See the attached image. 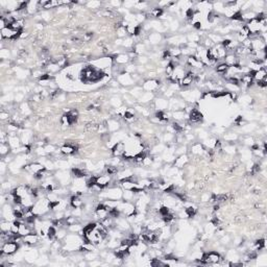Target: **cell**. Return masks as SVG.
Segmentation results:
<instances>
[{"label":"cell","instance_id":"cell-59","mask_svg":"<svg viewBox=\"0 0 267 267\" xmlns=\"http://www.w3.org/2000/svg\"><path fill=\"white\" fill-rule=\"evenodd\" d=\"M225 151L229 152V153H233V152H235V147H233V146L225 147Z\"/></svg>","mask_w":267,"mask_h":267},{"label":"cell","instance_id":"cell-7","mask_svg":"<svg viewBox=\"0 0 267 267\" xmlns=\"http://www.w3.org/2000/svg\"><path fill=\"white\" fill-rule=\"evenodd\" d=\"M22 240H23L24 243L27 244V245H36V244L39 242V236L30 233L28 235L24 236Z\"/></svg>","mask_w":267,"mask_h":267},{"label":"cell","instance_id":"cell-53","mask_svg":"<svg viewBox=\"0 0 267 267\" xmlns=\"http://www.w3.org/2000/svg\"><path fill=\"white\" fill-rule=\"evenodd\" d=\"M122 45H123V46H126V47L132 46V39H126V40H124V42L122 43Z\"/></svg>","mask_w":267,"mask_h":267},{"label":"cell","instance_id":"cell-38","mask_svg":"<svg viewBox=\"0 0 267 267\" xmlns=\"http://www.w3.org/2000/svg\"><path fill=\"white\" fill-rule=\"evenodd\" d=\"M106 172H108V174H110V175L116 174V173L118 172L117 167L113 166V165H111V166H106Z\"/></svg>","mask_w":267,"mask_h":267},{"label":"cell","instance_id":"cell-33","mask_svg":"<svg viewBox=\"0 0 267 267\" xmlns=\"http://www.w3.org/2000/svg\"><path fill=\"white\" fill-rule=\"evenodd\" d=\"M134 195H135V192H134V191H132V190H125L122 196H123V198L126 201H129L134 198Z\"/></svg>","mask_w":267,"mask_h":267},{"label":"cell","instance_id":"cell-17","mask_svg":"<svg viewBox=\"0 0 267 267\" xmlns=\"http://www.w3.org/2000/svg\"><path fill=\"white\" fill-rule=\"evenodd\" d=\"M106 197L113 198V199H117V198H120L122 196V193H121V190L119 189H111L110 191H108L106 194H104Z\"/></svg>","mask_w":267,"mask_h":267},{"label":"cell","instance_id":"cell-3","mask_svg":"<svg viewBox=\"0 0 267 267\" xmlns=\"http://www.w3.org/2000/svg\"><path fill=\"white\" fill-rule=\"evenodd\" d=\"M24 168H25L27 171L32 172V174H36V173L42 171V170L46 169V168H45V166H44L43 164H41V163H32V164H30V165L24 166Z\"/></svg>","mask_w":267,"mask_h":267},{"label":"cell","instance_id":"cell-8","mask_svg":"<svg viewBox=\"0 0 267 267\" xmlns=\"http://www.w3.org/2000/svg\"><path fill=\"white\" fill-rule=\"evenodd\" d=\"M95 183L97 185H99L100 187H106L111 183V175L110 174H106V175H99L96 178L95 180Z\"/></svg>","mask_w":267,"mask_h":267},{"label":"cell","instance_id":"cell-10","mask_svg":"<svg viewBox=\"0 0 267 267\" xmlns=\"http://www.w3.org/2000/svg\"><path fill=\"white\" fill-rule=\"evenodd\" d=\"M160 86V83L158 81H155V79H151V81H147L146 83H144V90H146L147 92H151V91H155V90L158 89V87Z\"/></svg>","mask_w":267,"mask_h":267},{"label":"cell","instance_id":"cell-15","mask_svg":"<svg viewBox=\"0 0 267 267\" xmlns=\"http://www.w3.org/2000/svg\"><path fill=\"white\" fill-rule=\"evenodd\" d=\"M7 142H9L7 144L13 148H18L20 146V139L18 138L16 135L9 136V137L7 136Z\"/></svg>","mask_w":267,"mask_h":267},{"label":"cell","instance_id":"cell-41","mask_svg":"<svg viewBox=\"0 0 267 267\" xmlns=\"http://www.w3.org/2000/svg\"><path fill=\"white\" fill-rule=\"evenodd\" d=\"M159 213L161 214L162 217H164V216H166L167 214H169V213H170L169 208H167L166 206H164V207H162V208H160V209H159Z\"/></svg>","mask_w":267,"mask_h":267},{"label":"cell","instance_id":"cell-20","mask_svg":"<svg viewBox=\"0 0 267 267\" xmlns=\"http://www.w3.org/2000/svg\"><path fill=\"white\" fill-rule=\"evenodd\" d=\"M76 151V148L72 145H64V146L61 147V152L63 155H72Z\"/></svg>","mask_w":267,"mask_h":267},{"label":"cell","instance_id":"cell-63","mask_svg":"<svg viewBox=\"0 0 267 267\" xmlns=\"http://www.w3.org/2000/svg\"><path fill=\"white\" fill-rule=\"evenodd\" d=\"M111 4H113V5L118 6V5H120V4H121V2H119V1H117V2H116V1H112V2H111Z\"/></svg>","mask_w":267,"mask_h":267},{"label":"cell","instance_id":"cell-46","mask_svg":"<svg viewBox=\"0 0 267 267\" xmlns=\"http://www.w3.org/2000/svg\"><path fill=\"white\" fill-rule=\"evenodd\" d=\"M152 162H153L152 159H150L149 157H145L143 162H142V165H144V166H149L150 164H152Z\"/></svg>","mask_w":267,"mask_h":267},{"label":"cell","instance_id":"cell-45","mask_svg":"<svg viewBox=\"0 0 267 267\" xmlns=\"http://www.w3.org/2000/svg\"><path fill=\"white\" fill-rule=\"evenodd\" d=\"M173 138H174V136H173L172 132H166L165 136H164V140L166 141V142H170V141H172Z\"/></svg>","mask_w":267,"mask_h":267},{"label":"cell","instance_id":"cell-60","mask_svg":"<svg viewBox=\"0 0 267 267\" xmlns=\"http://www.w3.org/2000/svg\"><path fill=\"white\" fill-rule=\"evenodd\" d=\"M229 241H230V237H229V236H223V238H222V243L227 244Z\"/></svg>","mask_w":267,"mask_h":267},{"label":"cell","instance_id":"cell-16","mask_svg":"<svg viewBox=\"0 0 267 267\" xmlns=\"http://www.w3.org/2000/svg\"><path fill=\"white\" fill-rule=\"evenodd\" d=\"M110 63H111V59L110 58L99 59V60L93 62V64L96 65V67H99V68H106V67H109Z\"/></svg>","mask_w":267,"mask_h":267},{"label":"cell","instance_id":"cell-34","mask_svg":"<svg viewBox=\"0 0 267 267\" xmlns=\"http://www.w3.org/2000/svg\"><path fill=\"white\" fill-rule=\"evenodd\" d=\"M47 237L49 239H53L54 237H56V230L54 229V227H49L47 229Z\"/></svg>","mask_w":267,"mask_h":267},{"label":"cell","instance_id":"cell-12","mask_svg":"<svg viewBox=\"0 0 267 267\" xmlns=\"http://www.w3.org/2000/svg\"><path fill=\"white\" fill-rule=\"evenodd\" d=\"M121 187L125 190H134L135 188H137V183L130 181V178H126V180H122V183H121Z\"/></svg>","mask_w":267,"mask_h":267},{"label":"cell","instance_id":"cell-39","mask_svg":"<svg viewBox=\"0 0 267 267\" xmlns=\"http://www.w3.org/2000/svg\"><path fill=\"white\" fill-rule=\"evenodd\" d=\"M185 211H186L188 217H193L196 214V209L194 207H188Z\"/></svg>","mask_w":267,"mask_h":267},{"label":"cell","instance_id":"cell-5","mask_svg":"<svg viewBox=\"0 0 267 267\" xmlns=\"http://www.w3.org/2000/svg\"><path fill=\"white\" fill-rule=\"evenodd\" d=\"M187 63L190 67H193V68H196V69H201L204 67V63L199 59L196 58L195 55H190L188 60H187Z\"/></svg>","mask_w":267,"mask_h":267},{"label":"cell","instance_id":"cell-56","mask_svg":"<svg viewBox=\"0 0 267 267\" xmlns=\"http://www.w3.org/2000/svg\"><path fill=\"white\" fill-rule=\"evenodd\" d=\"M111 102H112V104H113L114 106H119L121 104V101L119 100V99H116V98L112 99V101H111Z\"/></svg>","mask_w":267,"mask_h":267},{"label":"cell","instance_id":"cell-26","mask_svg":"<svg viewBox=\"0 0 267 267\" xmlns=\"http://www.w3.org/2000/svg\"><path fill=\"white\" fill-rule=\"evenodd\" d=\"M162 14H163V9H162L161 7H155V9H152L149 12L150 16H151V17H155V18L161 17Z\"/></svg>","mask_w":267,"mask_h":267},{"label":"cell","instance_id":"cell-27","mask_svg":"<svg viewBox=\"0 0 267 267\" xmlns=\"http://www.w3.org/2000/svg\"><path fill=\"white\" fill-rule=\"evenodd\" d=\"M118 128H119V123L116 120H110L108 122V129L109 130L114 132V130H117Z\"/></svg>","mask_w":267,"mask_h":267},{"label":"cell","instance_id":"cell-62","mask_svg":"<svg viewBox=\"0 0 267 267\" xmlns=\"http://www.w3.org/2000/svg\"><path fill=\"white\" fill-rule=\"evenodd\" d=\"M194 27H195V28H197V29L198 28H201V23L199 22V21H197V22H195V23H194Z\"/></svg>","mask_w":267,"mask_h":267},{"label":"cell","instance_id":"cell-49","mask_svg":"<svg viewBox=\"0 0 267 267\" xmlns=\"http://www.w3.org/2000/svg\"><path fill=\"white\" fill-rule=\"evenodd\" d=\"M54 150H55V147L53 146V145H47V146L45 147L46 153H52V152H54Z\"/></svg>","mask_w":267,"mask_h":267},{"label":"cell","instance_id":"cell-25","mask_svg":"<svg viewBox=\"0 0 267 267\" xmlns=\"http://www.w3.org/2000/svg\"><path fill=\"white\" fill-rule=\"evenodd\" d=\"M98 128H99V125L97 123H94V122H90L86 125V129L90 132H98Z\"/></svg>","mask_w":267,"mask_h":267},{"label":"cell","instance_id":"cell-47","mask_svg":"<svg viewBox=\"0 0 267 267\" xmlns=\"http://www.w3.org/2000/svg\"><path fill=\"white\" fill-rule=\"evenodd\" d=\"M144 49H145V47H144L143 44H138V45L135 47V52H137V53H142V52H144Z\"/></svg>","mask_w":267,"mask_h":267},{"label":"cell","instance_id":"cell-40","mask_svg":"<svg viewBox=\"0 0 267 267\" xmlns=\"http://www.w3.org/2000/svg\"><path fill=\"white\" fill-rule=\"evenodd\" d=\"M209 39L211 41H212L213 43H221L220 41H221V38H220V36H217V35H215V34H212V35H210L209 36Z\"/></svg>","mask_w":267,"mask_h":267},{"label":"cell","instance_id":"cell-14","mask_svg":"<svg viewBox=\"0 0 267 267\" xmlns=\"http://www.w3.org/2000/svg\"><path fill=\"white\" fill-rule=\"evenodd\" d=\"M190 120L192 121V122H200L202 120V114L198 110L193 109L190 112Z\"/></svg>","mask_w":267,"mask_h":267},{"label":"cell","instance_id":"cell-61","mask_svg":"<svg viewBox=\"0 0 267 267\" xmlns=\"http://www.w3.org/2000/svg\"><path fill=\"white\" fill-rule=\"evenodd\" d=\"M4 171H5V163L4 162H1V173H4Z\"/></svg>","mask_w":267,"mask_h":267},{"label":"cell","instance_id":"cell-2","mask_svg":"<svg viewBox=\"0 0 267 267\" xmlns=\"http://www.w3.org/2000/svg\"><path fill=\"white\" fill-rule=\"evenodd\" d=\"M19 245L17 242L15 241H7L5 243H3L2 247H1V254L3 255H13L18 250Z\"/></svg>","mask_w":267,"mask_h":267},{"label":"cell","instance_id":"cell-44","mask_svg":"<svg viewBox=\"0 0 267 267\" xmlns=\"http://www.w3.org/2000/svg\"><path fill=\"white\" fill-rule=\"evenodd\" d=\"M0 56H1V59H9V51L7 50V49H2L1 50V52H0Z\"/></svg>","mask_w":267,"mask_h":267},{"label":"cell","instance_id":"cell-31","mask_svg":"<svg viewBox=\"0 0 267 267\" xmlns=\"http://www.w3.org/2000/svg\"><path fill=\"white\" fill-rule=\"evenodd\" d=\"M161 35L160 34H151V35L149 36V41H150V43H152V44H157V43H159L160 41H161Z\"/></svg>","mask_w":267,"mask_h":267},{"label":"cell","instance_id":"cell-30","mask_svg":"<svg viewBox=\"0 0 267 267\" xmlns=\"http://www.w3.org/2000/svg\"><path fill=\"white\" fill-rule=\"evenodd\" d=\"M129 60V56L126 54H119L117 55V58H116V62H117L118 64H125L127 63Z\"/></svg>","mask_w":267,"mask_h":267},{"label":"cell","instance_id":"cell-48","mask_svg":"<svg viewBox=\"0 0 267 267\" xmlns=\"http://www.w3.org/2000/svg\"><path fill=\"white\" fill-rule=\"evenodd\" d=\"M66 231L65 230H61L59 231V232H56V237H58V239H63V238H66Z\"/></svg>","mask_w":267,"mask_h":267},{"label":"cell","instance_id":"cell-11","mask_svg":"<svg viewBox=\"0 0 267 267\" xmlns=\"http://www.w3.org/2000/svg\"><path fill=\"white\" fill-rule=\"evenodd\" d=\"M118 81H119V83H120L124 85V86H129V85H132V83H135V81L132 79V76H130L129 74H127V73L119 75Z\"/></svg>","mask_w":267,"mask_h":267},{"label":"cell","instance_id":"cell-29","mask_svg":"<svg viewBox=\"0 0 267 267\" xmlns=\"http://www.w3.org/2000/svg\"><path fill=\"white\" fill-rule=\"evenodd\" d=\"M152 97H153V95H152L151 92L143 93L141 95V102H148V101L151 100Z\"/></svg>","mask_w":267,"mask_h":267},{"label":"cell","instance_id":"cell-24","mask_svg":"<svg viewBox=\"0 0 267 267\" xmlns=\"http://www.w3.org/2000/svg\"><path fill=\"white\" fill-rule=\"evenodd\" d=\"M117 224L118 229H120V230H128L129 229V224L125 219H118Z\"/></svg>","mask_w":267,"mask_h":267},{"label":"cell","instance_id":"cell-54","mask_svg":"<svg viewBox=\"0 0 267 267\" xmlns=\"http://www.w3.org/2000/svg\"><path fill=\"white\" fill-rule=\"evenodd\" d=\"M86 258L88 259V260H95L96 255H95V254H92V252H89V254H87L86 255Z\"/></svg>","mask_w":267,"mask_h":267},{"label":"cell","instance_id":"cell-57","mask_svg":"<svg viewBox=\"0 0 267 267\" xmlns=\"http://www.w3.org/2000/svg\"><path fill=\"white\" fill-rule=\"evenodd\" d=\"M23 96H24V95L22 94V93H17V95H16L15 99H16V101H21L22 99H23Z\"/></svg>","mask_w":267,"mask_h":267},{"label":"cell","instance_id":"cell-55","mask_svg":"<svg viewBox=\"0 0 267 267\" xmlns=\"http://www.w3.org/2000/svg\"><path fill=\"white\" fill-rule=\"evenodd\" d=\"M9 117V113H6V112H1L0 113V118L2 119V120H5V119H7V118Z\"/></svg>","mask_w":267,"mask_h":267},{"label":"cell","instance_id":"cell-18","mask_svg":"<svg viewBox=\"0 0 267 267\" xmlns=\"http://www.w3.org/2000/svg\"><path fill=\"white\" fill-rule=\"evenodd\" d=\"M188 162V158H187L186 155H181L176 160L174 161V166L178 167V168H182L186 165V163Z\"/></svg>","mask_w":267,"mask_h":267},{"label":"cell","instance_id":"cell-32","mask_svg":"<svg viewBox=\"0 0 267 267\" xmlns=\"http://www.w3.org/2000/svg\"><path fill=\"white\" fill-rule=\"evenodd\" d=\"M12 222L6 220L5 222H2L0 227H1V232H11V229H12Z\"/></svg>","mask_w":267,"mask_h":267},{"label":"cell","instance_id":"cell-4","mask_svg":"<svg viewBox=\"0 0 267 267\" xmlns=\"http://www.w3.org/2000/svg\"><path fill=\"white\" fill-rule=\"evenodd\" d=\"M124 151H125V144L123 142H120V141L116 142L112 149L113 155H115V157H120V155H123Z\"/></svg>","mask_w":267,"mask_h":267},{"label":"cell","instance_id":"cell-51","mask_svg":"<svg viewBox=\"0 0 267 267\" xmlns=\"http://www.w3.org/2000/svg\"><path fill=\"white\" fill-rule=\"evenodd\" d=\"M99 5H100V2H97V1L88 2V6H89V7H92V9H96V7H98Z\"/></svg>","mask_w":267,"mask_h":267},{"label":"cell","instance_id":"cell-43","mask_svg":"<svg viewBox=\"0 0 267 267\" xmlns=\"http://www.w3.org/2000/svg\"><path fill=\"white\" fill-rule=\"evenodd\" d=\"M224 139L227 141H234L237 139V135L233 134V132H230V134H227V135L224 136Z\"/></svg>","mask_w":267,"mask_h":267},{"label":"cell","instance_id":"cell-28","mask_svg":"<svg viewBox=\"0 0 267 267\" xmlns=\"http://www.w3.org/2000/svg\"><path fill=\"white\" fill-rule=\"evenodd\" d=\"M167 104H168V102H167V100H165V99H158V100H155V106H157L158 109L161 110V111H163L164 109H166Z\"/></svg>","mask_w":267,"mask_h":267},{"label":"cell","instance_id":"cell-23","mask_svg":"<svg viewBox=\"0 0 267 267\" xmlns=\"http://www.w3.org/2000/svg\"><path fill=\"white\" fill-rule=\"evenodd\" d=\"M172 116L175 120H183L185 118V116H186V113L183 110H176L175 112H173Z\"/></svg>","mask_w":267,"mask_h":267},{"label":"cell","instance_id":"cell-42","mask_svg":"<svg viewBox=\"0 0 267 267\" xmlns=\"http://www.w3.org/2000/svg\"><path fill=\"white\" fill-rule=\"evenodd\" d=\"M69 229H70V231H72V232H79L83 227H81V224L74 223V224H72V225H69Z\"/></svg>","mask_w":267,"mask_h":267},{"label":"cell","instance_id":"cell-21","mask_svg":"<svg viewBox=\"0 0 267 267\" xmlns=\"http://www.w3.org/2000/svg\"><path fill=\"white\" fill-rule=\"evenodd\" d=\"M225 64L227 66H234V65H237L238 63V59L236 58V55L234 54H227L225 55Z\"/></svg>","mask_w":267,"mask_h":267},{"label":"cell","instance_id":"cell-52","mask_svg":"<svg viewBox=\"0 0 267 267\" xmlns=\"http://www.w3.org/2000/svg\"><path fill=\"white\" fill-rule=\"evenodd\" d=\"M136 20L138 21V22H142V21L145 19V15H143V14H138L137 16H136V18H135Z\"/></svg>","mask_w":267,"mask_h":267},{"label":"cell","instance_id":"cell-50","mask_svg":"<svg viewBox=\"0 0 267 267\" xmlns=\"http://www.w3.org/2000/svg\"><path fill=\"white\" fill-rule=\"evenodd\" d=\"M43 75H44L43 72L41 71V70H35V71L32 72V76H34V77H40L41 78Z\"/></svg>","mask_w":267,"mask_h":267},{"label":"cell","instance_id":"cell-1","mask_svg":"<svg viewBox=\"0 0 267 267\" xmlns=\"http://www.w3.org/2000/svg\"><path fill=\"white\" fill-rule=\"evenodd\" d=\"M221 260V257L218 253L216 252H210L202 255L200 261L204 264H216Z\"/></svg>","mask_w":267,"mask_h":267},{"label":"cell","instance_id":"cell-58","mask_svg":"<svg viewBox=\"0 0 267 267\" xmlns=\"http://www.w3.org/2000/svg\"><path fill=\"white\" fill-rule=\"evenodd\" d=\"M200 199L202 201H209L210 200V195L209 194H202L200 197Z\"/></svg>","mask_w":267,"mask_h":267},{"label":"cell","instance_id":"cell-9","mask_svg":"<svg viewBox=\"0 0 267 267\" xmlns=\"http://www.w3.org/2000/svg\"><path fill=\"white\" fill-rule=\"evenodd\" d=\"M266 75H267L266 70H265L264 67H263V68H261V69H259L258 71L254 72L253 77L257 83H260V81H265V79H266Z\"/></svg>","mask_w":267,"mask_h":267},{"label":"cell","instance_id":"cell-22","mask_svg":"<svg viewBox=\"0 0 267 267\" xmlns=\"http://www.w3.org/2000/svg\"><path fill=\"white\" fill-rule=\"evenodd\" d=\"M70 204L73 208H81V204H83V200L78 196H72L71 200H70Z\"/></svg>","mask_w":267,"mask_h":267},{"label":"cell","instance_id":"cell-36","mask_svg":"<svg viewBox=\"0 0 267 267\" xmlns=\"http://www.w3.org/2000/svg\"><path fill=\"white\" fill-rule=\"evenodd\" d=\"M9 144L1 143V145H0V153H1V155H5L6 153H9Z\"/></svg>","mask_w":267,"mask_h":267},{"label":"cell","instance_id":"cell-13","mask_svg":"<svg viewBox=\"0 0 267 267\" xmlns=\"http://www.w3.org/2000/svg\"><path fill=\"white\" fill-rule=\"evenodd\" d=\"M32 231V227L29 225V224H27L25 222V223H20V227H19V235L22 236V237H24V236L28 235V234H30Z\"/></svg>","mask_w":267,"mask_h":267},{"label":"cell","instance_id":"cell-37","mask_svg":"<svg viewBox=\"0 0 267 267\" xmlns=\"http://www.w3.org/2000/svg\"><path fill=\"white\" fill-rule=\"evenodd\" d=\"M126 34H127L126 27H123L122 25L119 26V28L117 29V35H118V37H120V38L125 37V36H126Z\"/></svg>","mask_w":267,"mask_h":267},{"label":"cell","instance_id":"cell-19","mask_svg":"<svg viewBox=\"0 0 267 267\" xmlns=\"http://www.w3.org/2000/svg\"><path fill=\"white\" fill-rule=\"evenodd\" d=\"M191 151H192L193 155H202L204 152V146L201 145L200 143H195L192 145V148H191Z\"/></svg>","mask_w":267,"mask_h":267},{"label":"cell","instance_id":"cell-6","mask_svg":"<svg viewBox=\"0 0 267 267\" xmlns=\"http://www.w3.org/2000/svg\"><path fill=\"white\" fill-rule=\"evenodd\" d=\"M194 77H195V75H194V73H193L192 71H190V72H188V73H186V75H185L184 77H183L181 81H180L181 86L182 87L190 86V85L193 83V81H194Z\"/></svg>","mask_w":267,"mask_h":267},{"label":"cell","instance_id":"cell-35","mask_svg":"<svg viewBox=\"0 0 267 267\" xmlns=\"http://www.w3.org/2000/svg\"><path fill=\"white\" fill-rule=\"evenodd\" d=\"M227 69H229V66L225 63H222L216 67V71L218 72V73H227Z\"/></svg>","mask_w":267,"mask_h":267}]
</instances>
